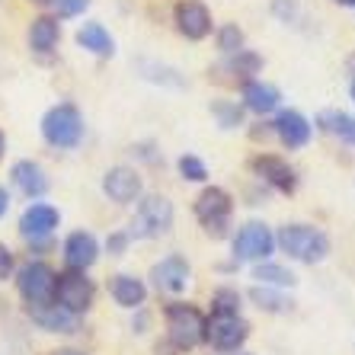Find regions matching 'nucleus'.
Masks as SVG:
<instances>
[{
  "label": "nucleus",
  "mask_w": 355,
  "mask_h": 355,
  "mask_svg": "<svg viewBox=\"0 0 355 355\" xmlns=\"http://www.w3.org/2000/svg\"><path fill=\"white\" fill-rule=\"evenodd\" d=\"M275 243H279L291 259L311 263V266L323 263L327 253H330V237H327L320 227H314V224H285L279 231V237H275Z\"/></svg>",
  "instance_id": "f257e3e1"
},
{
  "label": "nucleus",
  "mask_w": 355,
  "mask_h": 355,
  "mask_svg": "<svg viewBox=\"0 0 355 355\" xmlns=\"http://www.w3.org/2000/svg\"><path fill=\"white\" fill-rule=\"evenodd\" d=\"M42 138L58 150H71L83 141V116L74 103H58L42 116Z\"/></svg>",
  "instance_id": "f03ea898"
},
{
  "label": "nucleus",
  "mask_w": 355,
  "mask_h": 355,
  "mask_svg": "<svg viewBox=\"0 0 355 355\" xmlns=\"http://www.w3.org/2000/svg\"><path fill=\"white\" fill-rule=\"evenodd\" d=\"M13 279H17L19 297H23L29 307L51 304V301H55V279H58V272H55L49 263H42V259L33 263V259H29V263L19 266L17 272H13Z\"/></svg>",
  "instance_id": "7ed1b4c3"
},
{
  "label": "nucleus",
  "mask_w": 355,
  "mask_h": 355,
  "mask_svg": "<svg viewBox=\"0 0 355 355\" xmlns=\"http://www.w3.org/2000/svg\"><path fill=\"white\" fill-rule=\"evenodd\" d=\"M170 227H173V205H170V198L148 196L138 202V215H135L132 227H128V237L154 240L170 234Z\"/></svg>",
  "instance_id": "20e7f679"
},
{
  "label": "nucleus",
  "mask_w": 355,
  "mask_h": 355,
  "mask_svg": "<svg viewBox=\"0 0 355 355\" xmlns=\"http://www.w3.org/2000/svg\"><path fill=\"white\" fill-rule=\"evenodd\" d=\"M231 211H234V202L221 186H208V189L196 198V218L211 237H224V234H227V227H231Z\"/></svg>",
  "instance_id": "39448f33"
},
{
  "label": "nucleus",
  "mask_w": 355,
  "mask_h": 355,
  "mask_svg": "<svg viewBox=\"0 0 355 355\" xmlns=\"http://www.w3.org/2000/svg\"><path fill=\"white\" fill-rule=\"evenodd\" d=\"M166 330L176 349H192L205 343V317L192 304H170L166 307Z\"/></svg>",
  "instance_id": "423d86ee"
},
{
  "label": "nucleus",
  "mask_w": 355,
  "mask_h": 355,
  "mask_svg": "<svg viewBox=\"0 0 355 355\" xmlns=\"http://www.w3.org/2000/svg\"><path fill=\"white\" fill-rule=\"evenodd\" d=\"M93 297H96V288L87 279V272H77V269L58 272V279H55V304L58 307H64L71 314H83L93 307Z\"/></svg>",
  "instance_id": "0eeeda50"
},
{
  "label": "nucleus",
  "mask_w": 355,
  "mask_h": 355,
  "mask_svg": "<svg viewBox=\"0 0 355 355\" xmlns=\"http://www.w3.org/2000/svg\"><path fill=\"white\" fill-rule=\"evenodd\" d=\"M250 336V323L240 314H211L205 320V343L218 352H237Z\"/></svg>",
  "instance_id": "6e6552de"
},
{
  "label": "nucleus",
  "mask_w": 355,
  "mask_h": 355,
  "mask_svg": "<svg viewBox=\"0 0 355 355\" xmlns=\"http://www.w3.org/2000/svg\"><path fill=\"white\" fill-rule=\"evenodd\" d=\"M275 237L263 221H250L243 224L234 237V259H250V263H263L272 257Z\"/></svg>",
  "instance_id": "1a4fd4ad"
},
{
  "label": "nucleus",
  "mask_w": 355,
  "mask_h": 355,
  "mask_svg": "<svg viewBox=\"0 0 355 355\" xmlns=\"http://www.w3.org/2000/svg\"><path fill=\"white\" fill-rule=\"evenodd\" d=\"M61 224V211L49 202H29L26 211L19 215V234H23L29 243H42L55 234V227Z\"/></svg>",
  "instance_id": "9d476101"
},
{
  "label": "nucleus",
  "mask_w": 355,
  "mask_h": 355,
  "mask_svg": "<svg viewBox=\"0 0 355 355\" xmlns=\"http://www.w3.org/2000/svg\"><path fill=\"white\" fill-rule=\"evenodd\" d=\"M173 19L176 29L192 42H202L205 35H211V13L202 0H180L173 10Z\"/></svg>",
  "instance_id": "9b49d317"
},
{
  "label": "nucleus",
  "mask_w": 355,
  "mask_h": 355,
  "mask_svg": "<svg viewBox=\"0 0 355 355\" xmlns=\"http://www.w3.org/2000/svg\"><path fill=\"white\" fill-rule=\"evenodd\" d=\"M150 282L157 291H166V295H180V291L189 288L192 282V266L182 257H166L160 263H154L150 269Z\"/></svg>",
  "instance_id": "f8f14e48"
},
{
  "label": "nucleus",
  "mask_w": 355,
  "mask_h": 355,
  "mask_svg": "<svg viewBox=\"0 0 355 355\" xmlns=\"http://www.w3.org/2000/svg\"><path fill=\"white\" fill-rule=\"evenodd\" d=\"M141 189H144V182H141L138 170H132V166H112V170L103 176V192H106L116 205H132V202H138Z\"/></svg>",
  "instance_id": "ddd939ff"
},
{
  "label": "nucleus",
  "mask_w": 355,
  "mask_h": 355,
  "mask_svg": "<svg viewBox=\"0 0 355 355\" xmlns=\"http://www.w3.org/2000/svg\"><path fill=\"white\" fill-rule=\"evenodd\" d=\"M250 170L279 192H295V186H297L295 170L282 157H275V154H259V157H253L250 160Z\"/></svg>",
  "instance_id": "4468645a"
},
{
  "label": "nucleus",
  "mask_w": 355,
  "mask_h": 355,
  "mask_svg": "<svg viewBox=\"0 0 355 355\" xmlns=\"http://www.w3.org/2000/svg\"><path fill=\"white\" fill-rule=\"evenodd\" d=\"M96 259H99V243H96V237H93L90 231L67 234V240H64V263H67V269L87 272Z\"/></svg>",
  "instance_id": "2eb2a0df"
},
{
  "label": "nucleus",
  "mask_w": 355,
  "mask_h": 355,
  "mask_svg": "<svg viewBox=\"0 0 355 355\" xmlns=\"http://www.w3.org/2000/svg\"><path fill=\"white\" fill-rule=\"evenodd\" d=\"M272 128L288 150H301V148H307V141H311V122H307L297 109H285V112H279L275 122H272Z\"/></svg>",
  "instance_id": "dca6fc26"
},
{
  "label": "nucleus",
  "mask_w": 355,
  "mask_h": 355,
  "mask_svg": "<svg viewBox=\"0 0 355 355\" xmlns=\"http://www.w3.org/2000/svg\"><path fill=\"white\" fill-rule=\"evenodd\" d=\"M10 180H13V186H17L26 198H33V202L49 192V173H45L42 164H35V160H17V164L10 166Z\"/></svg>",
  "instance_id": "f3484780"
},
{
  "label": "nucleus",
  "mask_w": 355,
  "mask_h": 355,
  "mask_svg": "<svg viewBox=\"0 0 355 355\" xmlns=\"http://www.w3.org/2000/svg\"><path fill=\"white\" fill-rule=\"evenodd\" d=\"M26 39H29V49H33L35 55H51V51L58 49V42H61V23L51 17V13L35 17Z\"/></svg>",
  "instance_id": "a211bd4d"
},
{
  "label": "nucleus",
  "mask_w": 355,
  "mask_h": 355,
  "mask_svg": "<svg viewBox=\"0 0 355 355\" xmlns=\"http://www.w3.org/2000/svg\"><path fill=\"white\" fill-rule=\"evenodd\" d=\"M279 103H282V93H279V87H272V83H263V80L243 83V106H247L250 112L269 116V112L279 109Z\"/></svg>",
  "instance_id": "6ab92c4d"
},
{
  "label": "nucleus",
  "mask_w": 355,
  "mask_h": 355,
  "mask_svg": "<svg viewBox=\"0 0 355 355\" xmlns=\"http://www.w3.org/2000/svg\"><path fill=\"white\" fill-rule=\"evenodd\" d=\"M33 320L39 323L45 333H74L77 330V314L58 307L55 301L51 304H39V307H29Z\"/></svg>",
  "instance_id": "aec40b11"
},
{
  "label": "nucleus",
  "mask_w": 355,
  "mask_h": 355,
  "mask_svg": "<svg viewBox=\"0 0 355 355\" xmlns=\"http://www.w3.org/2000/svg\"><path fill=\"white\" fill-rule=\"evenodd\" d=\"M77 45L87 49L90 55H96V58H112L116 55V39L106 33V26L99 23H83L77 29Z\"/></svg>",
  "instance_id": "412c9836"
},
{
  "label": "nucleus",
  "mask_w": 355,
  "mask_h": 355,
  "mask_svg": "<svg viewBox=\"0 0 355 355\" xmlns=\"http://www.w3.org/2000/svg\"><path fill=\"white\" fill-rule=\"evenodd\" d=\"M109 291H112V297H116L119 307H141L144 304V297H148V288H144V282L135 279V275H116L112 279V285H109Z\"/></svg>",
  "instance_id": "4be33fe9"
},
{
  "label": "nucleus",
  "mask_w": 355,
  "mask_h": 355,
  "mask_svg": "<svg viewBox=\"0 0 355 355\" xmlns=\"http://www.w3.org/2000/svg\"><path fill=\"white\" fill-rule=\"evenodd\" d=\"M320 125L330 135H336L339 141H346V144L355 148V116H349V112H323Z\"/></svg>",
  "instance_id": "5701e85b"
},
{
  "label": "nucleus",
  "mask_w": 355,
  "mask_h": 355,
  "mask_svg": "<svg viewBox=\"0 0 355 355\" xmlns=\"http://www.w3.org/2000/svg\"><path fill=\"white\" fill-rule=\"evenodd\" d=\"M253 279L263 282V285H275V288H291V285H295V275H291V269H285V266H275V263H259L257 269H253Z\"/></svg>",
  "instance_id": "b1692460"
},
{
  "label": "nucleus",
  "mask_w": 355,
  "mask_h": 355,
  "mask_svg": "<svg viewBox=\"0 0 355 355\" xmlns=\"http://www.w3.org/2000/svg\"><path fill=\"white\" fill-rule=\"evenodd\" d=\"M250 297L257 301L263 311H272V314H285V311H291V297L279 295V291H272L269 285H263V288H250Z\"/></svg>",
  "instance_id": "393cba45"
},
{
  "label": "nucleus",
  "mask_w": 355,
  "mask_h": 355,
  "mask_svg": "<svg viewBox=\"0 0 355 355\" xmlns=\"http://www.w3.org/2000/svg\"><path fill=\"white\" fill-rule=\"evenodd\" d=\"M176 166H180V176H182V180H189V182H205L208 180L205 160H198L196 154H182Z\"/></svg>",
  "instance_id": "a878e982"
},
{
  "label": "nucleus",
  "mask_w": 355,
  "mask_h": 355,
  "mask_svg": "<svg viewBox=\"0 0 355 355\" xmlns=\"http://www.w3.org/2000/svg\"><path fill=\"white\" fill-rule=\"evenodd\" d=\"M218 49H221L224 55H237V51H243V33H240L234 23L221 26V29H218Z\"/></svg>",
  "instance_id": "bb28decb"
},
{
  "label": "nucleus",
  "mask_w": 355,
  "mask_h": 355,
  "mask_svg": "<svg viewBox=\"0 0 355 355\" xmlns=\"http://www.w3.org/2000/svg\"><path fill=\"white\" fill-rule=\"evenodd\" d=\"M87 7H90V0H49V10H51V17L55 19L80 17Z\"/></svg>",
  "instance_id": "cd10ccee"
},
{
  "label": "nucleus",
  "mask_w": 355,
  "mask_h": 355,
  "mask_svg": "<svg viewBox=\"0 0 355 355\" xmlns=\"http://www.w3.org/2000/svg\"><path fill=\"white\" fill-rule=\"evenodd\" d=\"M211 112L218 116L221 128H237V125L243 122V109L234 106V103H215V106H211Z\"/></svg>",
  "instance_id": "c85d7f7f"
},
{
  "label": "nucleus",
  "mask_w": 355,
  "mask_h": 355,
  "mask_svg": "<svg viewBox=\"0 0 355 355\" xmlns=\"http://www.w3.org/2000/svg\"><path fill=\"white\" fill-rule=\"evenodd\" d=\"M211 304H215V314H237L240 311V295L234 288H218L215 297H211Z\"/></svg>",
  "instance_id": "c756f323"
},
{
  "label": "nucleus",
  "mask_w": 355,
  "mask_h": 355,
  "mask_svg": "<svg viewBox=\"0 0 355 355\" xmlns=\"http://www.w3.org/2000/svg\"><path fill=\"white\" fill-rule=\"evenodd\" d=\"M13 272H17V263H13V250H10L7 243H0V282L13 279Z\"/></svg>",
  "instance_id": "7c9ffc66"
},
{
  "label": "nucleus",
  "mask_w": 355,
  "mask_h": 355,
  "mask_svg": "<svg viewBox=\"0 0 355 355\" xmlns=\"http://www.w3.org/2000/svg\"><path fill=\"white\" fill-rule=\"evenodd\" d=\"M128 231H119V234H112V237L106 240V247H109V253H112V257H122L125 253V247H128Z\"/></svg>",
  "instance_id": "2f4dec72"
},
{
  "label": "nucleus",
  "mask_w": 355,
  "mask_h": 355,
  "mask_svg": "<svg viewBox=\"0 0 355 355\" xmlns=\"http://www.w3.org/2000/svg\"><path fill=\"white\" fill-rule=\"evenodd\" d=\"M7 211H10V192L0 186V218L7 215Z\"/></svg>",
  "instance_id": "473e14b6"
},
{
  "label": "nucleus",
  "mask_w": 355,
  "mask_h": 355,
  "mask_svg": "<svg viewBox=\"0 0 355 355\" xmlns=\"http://www.w3.org/2000/svg\"><path fill=\"white\" fill-rule=\"evenodd\" d=\"M3 150H7V135L0 132V157H3Z\"/></svg>",
  "instance_id": "72a5a7b5"
},
{
  "label": "nucleus",
  "mask_w": 355,
  "mask_h": 355,
  "mask_svg": "<svg viewBox=\"0 0 355 355\" xmlns=\"http://www.w3.org/2000/svg\"><path fill=\"white\" fill-rule=\"evenodd\" d=\"M333 3H339V7H355V0H333Z\"/></svg>",
  "instance_id": "f704fd0d"
},
{
  "label": "nucleus",
  "mask_w": 355,
  "mask_h": 355,
  "mask_svg": "<svg viewBox=\"0 0 355 355\" xmlns=\"http://www.w3.org/2000/svg\"><path fill=\"white\" fill-rule=\"evenodd\" d=\"M33 3H39V7H49V0H33Z\"/></svg>",
  "instance_id": "c9c22d12"
},
{
  "label": "nucleus",
  "mask_w": 355,
  "mask_h": 355,
  "mask_svg": "<svg viewBox=\"0 0 355 355\" xmlns=\"http://www.w3.org/2000/svg\"><path fill=\"white\" fill-rule=\"evenodd\" d=\"M349 93H352V99H355V80H352V87H349Z\"/></svg>",
  "instance_id": "e433bc0d"
},
{
  "label": "nucleus",
  "mask_w": 355,
  "mask_h": 355,
  "mask_svg": "<svg viewBox=\"0 0 355 355\" xmlns=\"http://www.w3.org/2000/svg\"><path fill=\"white\" fill-rule=\"evenodd\" d=\"M58 355H80V352H58Z\"/></svg>",
  "instance_id": "4c0bfd02"
}]
</instances>
